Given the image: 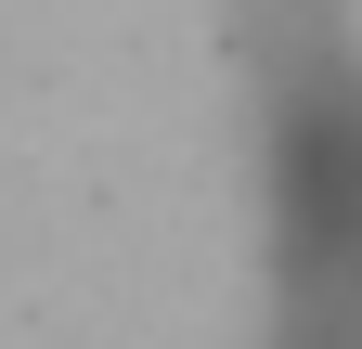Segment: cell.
Returning <instances> with one entry per match:
<instances>
[{
	"instance_id": "obj_1",
	"label": "cell",
	"mask_w": 362,
	"mask_h": 349,
	"mask_svg": "<svg viewBox=\"0 0 362 349\" xmlns=\"http://www.w3.org/2000/svg\"><path fill=\"white\" fill-rule=\"evenodd\" d=\"M272 91V349H362V52L337 0H246Z\"/></svg>"
}]
</instances>
